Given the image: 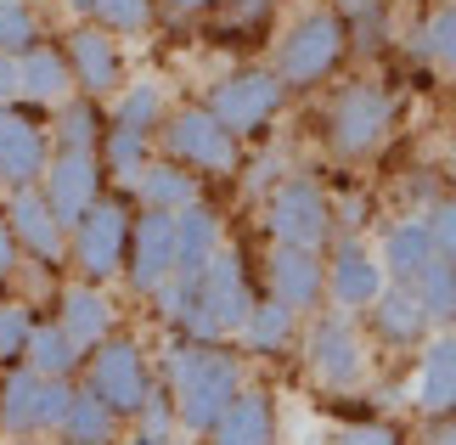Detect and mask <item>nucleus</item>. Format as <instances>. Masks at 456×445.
<instances>
[{
  "instance_id": "1",
  "label": "nucleus",
  "mask_w": 456,
  "mask_h": 445,
  "mask_svg": "<svg viewBox=\"0 0 456 445\" xmlns=\"http://www.w3.org/2000/svg\"><path fill=\"white\" fill-rule=\"evenodd\" d=\"M164 383L175 400V423L191 440H208L220 412L248 389L242 383V355H232L225 344H198V338H186L164 355Z\"/></svg>"
},
{
  "instance_id": "2",
  "label": "nucleus",
  "mask_w": 456,
  "mask_h": 445,
  "mask_svg": "<svg viewBox=\"0 0 456 445\" xmlns=\"http://www.w3.org/2000/svg\"><path fill=\"white\" fill-rule=\"evenodd\" d=\"M254 288H248V271H242V260L237 254H220L208 260V271L191 282V293H186V310H181V327L186 338H198V344H220V338H232L248 327V316H254Z\"/></svg>"
},
{
  "instance_id": "3",
  "label": "nucleus",
  "mask_w": 456,
  "mask_h": 445,
  "mask_svg": "<svg viewBox=\"0 0 456 445\" xmlns=\"http://www.w3.org/2000/svg\"><path fill=\"white\" fill-rule=\"evenodd\" d=\"M349 51V23L338 12H305L299 23L282 34L276 45V79L288 91H305V85H322L332 68L344 62Z\"/></svg>"
},
{
  "instance_id": "4",
  "label": "nucleus",
  "mask_w": 456,
  "mask_h": 445,
  "mask_svg": "<svg viewBox=\"0 0 456 445\" xmlns=\"http://www.w3.org/2000/svg\"><path fill=\"white\" fill-rule=\"evenodd\" d=\"M152 367H147V355H142V344L135 338H108V344H96L91 355H85V389L108 406L113 417H125V423H135V412L147 406V395H152Z\"/></svg>"
},
{
  "instance_id": "5",
  "label": "nucleus",
  "mask_w": 456,
  "mask_h": 445,
  "mask_svg": "<svg viewBox=\"0 0 456 445\" xmlns=\"http://www.w3.org/2000/svg\"><path fill=\"white\" fill-rule=\"evenodd\" d=\"M130 226L135 215L118 198H102L91 215H85L74 231H68V265L79 271V282H91V288H102V282L125 276V254H130Z\"/></svg>"
},
{
  "instance_id": "6",
  "label": "nucleus",
  "mask_w": 456,
  "mask_h": 445,
  "mask_svg": "<svg viewBox=\"0 0 456 445\" xmlns=\"http://www.w3.org/2000/svg\"><path fill=\"white\" fill-rule=\"evenodd\" d=\"M395 130V96L383 85H344L327 108V141L338 158H366L378 152Z\"/></svg>"
},
{
  "instance_id": "7",
  "label": "nucleus",
  "mask_w": 456,
  "mask_h": 445,
  "mask_svg": "<svg viewBox=\"0 0 456 445\" xmlns=\"http://www.w3.org/2000/svg\"><path fill=\"white\" fill-rule=\"evenodd\" d=\"M164 147L181 169L191 175H232L237 169V136L208 113V108H181L164 119Z\"/></svg>"
},
{
  "instance_id": "8",
  "label": "nucleus",
  "mask_w": 456,
  "mask_h": 445,
  "mask_svg": "<svg viewBox=\"0 0 456 445\" xmlns=\"http://www.w3.org/2000/svg\"><path fill=\"white\" fill-rule=\"evenodd\" d=\"M265 226L282 248H322L332 237V203L310 175H288L265 203Z\"/></svg>"
},
{
  "instance_id": "9",
  "label": "nucleus",
  "mask_w": 456,
  "mask_h": 445,
  "mask_svg": "<svg viewBox=\"0 0 456 445\" xmlns=\"http://www.w3.org/2000/svg\"><path fill=\"white\" fill-rule=\"evenodd\" d=\"M305 361L315 372V383L327 389H355L366 378V344L355 322H349V310H322L305 333Z\"/></svg>"
},
{
  "instance_id": "10",
  "label": "nucleus",
  "mask_w": 456,
  "mask_h": 445,
  "mask_svg": "<svg viewBox=\"0 0 456 445\" xmlns=\"http://www.w3.org/2000/svg\"><path fill=\"white\" fill-rule=\"evenodd\" d=\"M282 96H288V85L276 79V68H242V74H225L215 85V96H208L203 108L215 113L232 136H248V130H259V124L276 119Z\"/></svg>"
},
{
  "instance_id": "11",
  "label": "nucleus",
  "mask_w": 456,
  "mask_h": 445,
  "mask_svg": "<svg viewBox=\"0 0 456 445\" xmlns=\"http://www.w3.org/2000/svg\"><path fill=\"white\" fill-rule=\"evenodd\" d=\"M51 152H57V147H51V130L34 119V108L6 102V108H0V186H6V192L40 186Z\"/></svg>"
},
{
  "instance_id": "12",
  "label": "nucleus",
  "mask_w": 456,
  "mask_h": 445,
  "mask_svg": "<svg viewBox=\"0 0 456 445\" xmlns=\"http://www.w3.org/2000/svg\"><path fill=\"white\" fill-rule=\"evenodd\" d=\"M40 192H45L51 215L74 231L102 203V158L96 152H51V164L40 175Z\"/></svg>"
},
{
  "instance_id": "13",
  "label": "nucleus",
  "mask_w": 456,
  "mask_h": 445,
  "mask_svg": "<svg viewBox=\"0 0 456 445\" xmlns=\"http://www.w3.org/2000/svg\"><path fill=\"white\" fill-rule=\"evenodd\" d=\"M175 276V215L142 209L130 226V254H125V282L142 299H152Z\"/></svg>"
},
{
  "instance_id": "14",
  "label": "nucleus",
  "mask_w": 456,
  "mask_h": 445,
  "mask_svg": "<svg viewBox=\"0 0 456 445\" xmlns=\"http://www.w3.org/2000/svg\"><path fill=\"white\" fill-rule=\"evenodd\" d=\"M62 57H68V68H74V85H79L91 102L125 91V51H118V40H113L108 29L79 23L74 34H68Z\"/></svg>"
},
{
  "instance_id": "15",
  "label": "nucleus",
  "mask_w": 456,
  "mask_h": 445,
  "mask_svg": "<svg viewBox=\"0 0 456 445\" xmlns=\"http://www.w3.org/2000/svg\"><path fill=\"white\" fill-rule=\"evenodd\" d=\"M383 288H389V276H383V260L372 248L355 243V237L332 243V260H327V299L332 305L338 310H372Z\"/></svg>"
},
{
  "instance_id": "16",
  "label": "nucleus",
  "mask_w": 456,
  "mask_h": 445,
  "mask_svg": "<svg viewBox=\"0 0 456 445\" xmlns=\"http://www.w3.org/2000/svg\"><path fill=\"white\" fill-rule=\"evenodd\" d=\"M6 220H12V237L17 248H23L28 260H40V265H62L68 260V226L51 215V203H45V192L40 186H23V192H6Z\"/></svg>"
},
{
  "instance_id": "17",
  "label": "nucleus",
  "mask_w": 456,
  "mask_h": 445,
  "mask_svg": "<svg viewBox=\"0 0 456 445\" xmlns=\"http://www.w3.org/2000/svg\"><path fill=\"white\" fill-rule=\"evenodd\" d=\"M271 299H282L293 316L322 310V299H327V260L315 254V248H282V243H276V254H271Z\"/></svg>"
},
{
  "instance_id": "18",
  "label": "nucleus",
  "mask_w": 456,
  "mask_h": 445,
  "mask_svg": "<svg viewBox=\"0 0 456 445\" xmlns=\"http://www.w3.org/2000/svg\"><path fill=\"white\" fill-rule=\"evenodd\" d=\"M208 445H282V417L265 389H242L208 429Z\"/></svg>"
},
{
  "instance_id": "19",
  "label": "nucleus",
  "mask_w": 456,
  "mask_h": 445,
  "mask_svg": "<svg viewBox=\"0 0 456 445\" xmlns=\"http://www.w3.org/2000/svg\"><path fill=\"white\" fill-rule=\"evenodd\" d=\"M57 327L79 344V355H91L96 344L113 338V299L102 288H91V282H74V288H62V299H57Z\"/></svg>"
},
{
  "instance_id": "20",
  "label": "nucleus",
  "mask_w": 456,
  "mask_h": 445,
  "mask_svg": "<svg viewBox=\"0 0 456 445\" xmlns=\"http://www.w3.org/2000/svg\"><path fill=\"white\" fill-rule=\"evenodd\" d=\"M68 91H74V68H68V57L57 45H34L17 57V96L34 102V108H62Z\"/></svg>"
},
{
  "instance_id": "21",
  "label": "nucleus",
  "mask_w": 456,
  "mask_h": 445,
  "mask_svg": "<svg viewBox=\"0 0 456 445\" xmlns=\"http://www.w3.org/2000/svg\"><path fill=\"white\" fill-rule=\"evenodd\" d=\"M215 254H220V215L198 198L191 209H181V215H175V276L198 282Z\"/></svg>"
},
{
  "instance_id": "22",
  "label": "nucleus",
  "mask_w": 456,
  "mask_h": 445,
  "mask_svg": "<svg viewBox=\"0 0 456 445\" xmlns=\"http://www.w3.org/2000/svg\"><path fill=\"white\" fill-rule=\"evenodd\" d=\"M372 316V333L383 338V344H395V350H411V344H423L428 338V310H423V299H417L411 288H400V282H389V288L378 293V305L366 310Z\"/></svg>"
},
{
  "instance_id": "23",
  "label": "nucleus",
  "mask_w": 456,
  "mask_h": 445,
  "mask_svg": "<svg viewBox=\"0 0 456 445\" xmlns=\"http://www.w3.org/2000/svg\"><path fill=\"white\" fill-rule=\"evenodd\" d=\"M417 412L423 417H456V333H440L423 350V372H417Z\"/></svg>"
},
{
  "instance_id": "24",
  "label": "nucleus",
  "mask_w": 456,
  "mask_h": 445,
  "mask_svg": "<svg viewBox=\"0 0 456 445\" xmlns=\"http://www.w3.org/2000/svg\"><path fill=\"white\" fill-rule=\"evenodd\" d=\"M40 400H45L40 372H28V367L0 372V429L12 440H40Z\"/></svg>"
},
{
  "instance_id": "25",
  "label": "nucleus",
  "mask_w": 456,
  "mask_h": 445,
  "mask_svg": "<svg viewBox=\"0 0 456 445\" xmlns=\"http://www.w3.org/2000/svg\"><path fill=\"white\" fill-rule=\"evenodd\" d=\"M434 260H440V254H434L428 220H400V226H389V237H383V276H389V282L411 288V282L423 276Z\"/></svg>"
},
{
  "instance_id": "26",
  "label": "nucleus",
  "mask_w": 456,
  "mask_h": 445,
  "mask_svg": "<svg viewBox=\"0 0 456 445\" xmlns=\"http://www.w3.org/2000/svg\"><path fill=\"white\" fill-rule=\"evenodd\" d=\"M135 198H142V209H158V215H181V209L198 203V175L181 169L175 158L147 164L142 175H135Z\"/></svg>"
},
{
  "instance_id": "27",
  "label": "nucleus",
  "mask_w": 456,
  "mask_h": 445,
  "mask_svg": "<svg viewBox=\"0 0 456 445\" xmlns=\"http://www.w3.org/2000/svg\"><path fill=\"white\" fill-rule=\"evenodd\" d=\"M79 344L68 338L57 322H34V333H28V350H23V367L28 372H40L45 383H57V378H74L79 372Z\"/></svg>"
},
{
  "instance_id": "28",
  "label": "nucleus",
  "mask_w": 456,
  "mask_h": 445,
  "mask_svg": "<svg viewBox=\"0 0 456 445\" xmlns=\"http://www.w3.org/2000/svg\"><path fill=\"white\" fill-rule=\"evenodd\" d=\"M102 136H108V119H102V108L91 96H68L57 108V130H51V141H57V152H96Z\"/></svg>"
},
{
  "instance_id": "29",
  "label": "nucleus",
  "mask_w": 456,
  "mask_h": 445,
  "mask_svg": "<svg viewBox=\"0 0 456 445\" xmlns=\"http://www.w3.org/2000/svg\"><path fill=\"white\" fill-rule=\"evenodd\" d=\"M293 333H299V316H293L282 299H259L248 327H242V344H248L254 355H282L293 344Z\"/></svg>"
},
{
  "instance_id": "30",
  "label": "nucleus",
  "mask_w": 456,
  "mask_h": 445,
  "mask_svg": "<svg viewBox=\"0 0 456 445\" xmlns=\"http://www.w3.org/2000/svg\"><path fill=\"white\" fill-rule=\"evenodd\" d=\"M118 429H125V417H113L108 406H102L91 389H79L74 406H68V417H62V434L57 440H79V445H113Z\"/></svg>"
},
{
  "instance_id": "31",
  "label": "nucleus",
  "mask_w": 456,
  "mask_h": 445,
  "mask_svg": "<svg viewBox=\"0 0 456 445\" xmlns=\"http://www.w3.org/2000/svg\"><path fill=\"white\" fill-rule=\"evenodd\" d=\"M164 119H169V108H164V91H158L152 79L125 85V91H118L113 130H135V136H147V141H152V130H164Z\"/></svg>"
},
{
  "instance_id": "32",
  "label": "nucleus",
  "mask_w": 456,
  "mask_h": 445,
  "mask_svg": "<svg viewBox=\"0 0 456 445\" xmlns=\"http://www.w3.org/2000/svg\"><path fill=\"white\" fill-rule=\"evenodd\" d=\"M411 293L423 299V310H428L434 327H456V265L451 260H434L428 271L411 282Z\"/></svg>"
},
{
  "instance_id": "33",
  "label": "nucleus",
  "mask_w": 456,
  "mask_h": 445,
  "mask_svg": "<svg viewBox=\"0 0 456 445\" xmlns=\"http://www.w3.org/2000/svg\"><path fill=\"white\" fill-rule=\"evenodd\" d=\"M34 45H40V12H34V0H0V51L23 57Z\"/></svg>"
},
{
  "instance_id": "34",
  "label": "nucleus",
  "mask_w": 456,
  "mask_h": 445,
  "mask_svg": "<svg viewBox=\"0 0 456 445\" xmlns=\"http://www.w3.org/2000/svg\"><path fill=\"white\" fill-rule=\"evenodd\" d=\"M102 164H108V175H118V181L135 186V175L152 164V158H147V136L113 130V124H108V136H102Z\"/></svg>"
},
{
  "instance_id": "35",
  "label": "nucleus",
  "mask_w": 456,
  "mask_h": 445,
  "mask_svg": "<svg viewBox=\"0 0 456 445\" xmlns=\"http://www.w3.org/2000/svg\"><path fill=\"white\" fill-rule=\"evenodd\" d=\"M91 23L108 29V34H142L152 23V0H96Z\"/></svg>"
},
{
  "instance_id": "36",
  "label": "nucleus",
  "mask_w": 456,
  "mask_h": 445,
  "mask_svg": "<svg viewBox=\"0 0 456 445\" xmlns=\"http://www.w3.org/2000/svg\"><path fill=\"white\" fill-rule=\"evenodd\" d=\"M28 333H34L28 305H0V367H23Z\"/></svg>"
},
{
  "instance_id": "37",
  "label": "nucleus",
  "mask_w": 456,
  "mask_h": 445,
  "mask_svg": "<svg viewBox=\"0 0 456 445\" xmlns=\"http://www.w3.org/2000/svg\"><path fill=\"white\" fill-rule=\"evenodd\" d=\"M423 57H434L440 68H451V74H456V0L423 29Z\"/></svg>"
},
{
  "instance_id": "38",
  "label": "nucleus",
  "mask_w": 456,
  "mask_h": 445,
  "mask_svg": "<svg viewBox=\"0 0 456 445\" xmlns=\"http://www.w3.org/2000/svg\"><path fill=\"white\" fill-rule=\"evenodd\" d=\"M74 395H79V383H74V378L45 383V400H40V434H51V440L62 434V417H68V406H74Z\"/></svg>"
},
{
  "instance_id": "39",
  "label": "nucleus",
  "mask_w": 456,
  "mask_h": 445,
  "mask_svg": "<svg viewBox=\"0 0 456 445\" xmlns=\"http://www.w3.org/2000/svg\"><path fill=\"white\" fill-rule=\"evenodd\" d=\"M428 237H434V254L456 265V198L428 209Z\"/></svg>"
},
{
  "instance_id": "40",
  "label": "nucleus",
  "mask_w": 456,
  "mask_h": 445,
  "mask_svg": "<svg viewBox=\"0 0 456 445\" xmlns=\"http://www.w3.org/2000/svg\"><path fill=\"white\" fill-rule=\"evenodd\" d=\"M332 445H406V440H400V429H395V423H349V429H338V440H332Z\"/></svg>"
},
{
  "instance_id": "41",
  "label": "nucleus",
  "mask_w": 456,
  "mask_h": 445,
  "mask_svg": "<svg viewBox=\"0 0 456 445\" xmlns=\"http://www.w3.org/2000/svg\"><path fill=\"white\" fill-rule=\"evenodd\" d=\"M17 260H23V248H17V237H12V220H6V209H0V282H12Z\"/></svg>"
},
{
  "instance_id": "42",
  "label": "nucleus",
  "mask_w": 456,
  "mask_h": 445,
  "mask_svg": "<svg viewBox=\"0 0 456 445\" xmlns=\"http://www.w3.org/2000/svg\"><path fill=\"white\" fill-rule=\"evenodd\" d=\"M6 102H17V57L0 51V108H6Z\"/></svg>"
},
{
  "instance_id": "43",
  "label": "nucleus",
  "mask_w": 456,
  "mask_h": 445,
  "mask_svg": "<svg viewBox=\"0 0 456 445\" xmlns=\"http://www.w3.org/2000/svg\"><path fill=\"white\" fill-rule=\"evenodd\" d=\"M428 445H456V417H440V423H434Z\"/></svg>"
},
{
  "instance_id": "44",
  "label": "nucleus",
  "mask_w": 456,
  "mask_h": 445,
  "mask_svg": "<svg viewBox=\"0 0 456 445\" xmlns=\"http://www.w3.org/2000/svg\"><path fill=\"white\" fill-rule=\"evenodd\" d=\"M232 6H237L242 17H265V12H271V0H232Z\"/></svg>"
},
{
  "instance_id": "45",
  "label": "nucleus",
  "mask_w": 456,
  "mask_h": 445,
  "mask_svg": "<svg viewBox=\"0 0 456 445\" xmlns=\"http://www.w3.org/2000/svg\"><path fill=\"white\" fill-rule=\"evenodd\" d=\"M125 445H169V440H158V434H147V429H135V434H130Z\"/></svg>"
},
{
  "instance_id": "46",
  "label": "nucleus",
  "mask_w": 456,
  "mask_h": 445,
  "mask_svg": "<svg viewBox=\"0 0 456 445\" xmlns=\"http://www.w3.org/2000/svg\"><path fill=\"white\" fill-rule=\"evenodd\" d=\"M175 12H203V6H215V0H169Z\"/></svg>"
},
{
  "instance_id": "47",
  "label": "nucleus",
  "mask_w": 456,
  "mask_h": 445,
  "mask_svg": "<svg viewBox=\"0 0 456 445\" xmlns=\"http://www.w3.org/2000/svg\"><path fill=\"white\" fill-rule=\"evenodd\" d=\"M332 6H349V12H361V6H366V0H332Z\"/></svg>"
},
{
  "instance_id": "48",
  "label": "nucleus",
  "mask_w": 456,
  "mask_h": 445,
  "mask_svg": "<svg viewBox=\"0 0 456 445\" xmlns=\"http://www.w3.org/2000/svg\"><path fill=\"white\" fill-rule=\"evenodd\" d=\"M169 445H198V440H191V434H186V440H169Z\"/></svg>"
},
{
  "instance_id": "49",
  "label": "nucleus",
  "mask_w": 456,
  "mask_h": 445,
  "mask_svg": "<svg viewBox=\"0 0 456 445\" xmlns=\"http://www.w3.org/2000/svg\"><path fill=\"white\" fill-rule=\"evenodd\" d=\"M51 445H79V440H51Z\"/></svg>"
},
{
  "instance_id": "50",
  "label": "nucleus",
  "mask_w": 456,
  "mask_h": 445,
  "mask_svg": "<svg viewBox=\"0 0 456 445\" xmlns=\"http://www.w3.org/2000/svg\"><path fill=\"white\" fill-rule=\"evenodd\" d=\"M12 445H40V440H12Z\"/></svg>"
}]
</instances>
